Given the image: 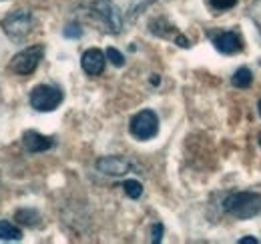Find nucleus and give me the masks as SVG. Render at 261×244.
<instances>
[{
  "mask_svg": "<svg viewBox=\"0 0 261 244\" xmlns=\"http://www.w3.org/2000/svg\"><path fill=\"white\" fill-rule=\"evenodd\" d=\"M44 56V46L42 44H34V46H29L20 52H16L10 60V68L12 72L20 74V76H29L33 74L34 70L38 68V64Z\"/></svg>",
  "mask_w": 261,
  "mask_h": 244,
  "instance_id": "39448f33",
  "label": "nucleus"
},
{
  "mask_svg": "<svg viewBox=\"0 0 261 244\" xmlns=\"http://www.w3.org/2000/svg\"><path fill=\"white\" fill-rule=\"evenodd\" d=\"M105 64H107V54H102V50H98V48H89V50L83 54V58H81V66H83V70H85L89 76H98V74H102Z\"/></svg>",
  "mask_w": 261,
  "mask_h": 244,
  "instance_id": "9d476101",
  "label": "nucleus"
},
{
  "mask_svg": "<svg viewBox=\"0 0 261 244\" xmlns=\"http://www.w3.org/2000/svg\"><path fill=\"white\" fill-rule=\"evenodd\" d=\"M151 240L153 242H161V238H163V224L161 222H157V224H153V230H151Z\"/></svg>",
  "mask_w": 261,
  "mask_h": 244,
  "instance_id": "6ab92c4d",
  "label": "nucleus"
},
{
  "mask_svg": "<svg viewBox=\"0 0 261 244\" xmlns=\"http://www.w3.org/2000/svg\"><path fill=\"white\" fill-rule=\"evenodd\" d=\"M130 166L133 164L123 156H102L97 160V170L107 176H125Z\"/></svg>",
  "mask_w": 261,
  "mask_h": 244,
  "instance_id": "0eeeda50",
  "label": "nucleus"
},
{
  "mask_svg": "<svg viewBox=\"0 0 261 244\" xmlns=\"http://www.w3.org/2000/svg\"><path fill=\"white\" fill-rule=\"evenodd\" d=\"M249 18L253 20V24L257 26V32L261 36V0H255L251 6H249Z\"/></svg>",
  "mask_w": 261,
  "mask_h": 244,
  "instance_id": "2eb2a0df",
  "label": "nucleus"
},
{
  "mask_svg": "<svg viewBox=\"0 0 261 244\" xmlns=\"http://www.w3.org/2000/svg\"><path fill=\"white\" fill-rule=\"evenodd\" d=\"M34 24H36V20H34L31 10H12V12H8V14L2 18V22H0L4 34H6L12 42H22V40H27V38L33 34Z\"/></svg>",
  "mask_w": 261,
  "mask_h": 244,
  "instance_id": "f03ea898",
  "label": "nucleus"
},
{
  "mask_svg": "<svg viewBox=\"0 0 261 244\" xmlns=\"http://www.w3.org/2000/svg\"><path fill=\"white\" fill-rule=\"evenodd\" d=\"M105 54H107V58L113 62L115 66H123V64H125V56H123L117 48H107V52H105Z\"/></svg>",
  "mask_w": 261,
  "mask_h": 244,
  "instance_id": "dca6fc26",
  "label": "nucleus"
},
{
  "mask_svg": "<svg viewBox=\"0 0 261 244\" xmlns=\"http://www.w3.org/2000/svg\"><path fill=\"white\" fill-rule=\"evenodd\" d=\"M129 130L137 140H151L159 132V118L151 108H145L130 118Z\"/></svg>",
  "mask_w": 261,
  "mask_h": 244,
  "instance_id": "423d86ee",
  "label": "nucleus"
},
{
  "mask_svg": "<svg viewBox=\"0 0 261 244\" xmlns=\"http://www.w3.org/2000/svg\"><path fill=\"white\" fill-rule=\"evenodd\" d=\"M223 210L237 220L253 218L261 212V194L257 192H231L223 200Z\"/></svg>",
  "mask_w": 261,
  "mask_h": 244,
  "instance_id": "f257e3e1",
  "label": "nucleus"
},
{
  "mask_svg": "<svg viewBox=\"0 0 261 244\" xmlns=\"http://www.w3.org/2000/svg\"><path fill=\"white\" fill-rule=\"evenodd\" d=\"M22 230L10 220H0V240H20Z\"/></svg>",
  "mask_w": 261,
  "mask_h": 244,
  "instance_id": "9b49d317",
  "label": "nucleus"
},
{
  "mask_svg": "<svg viewBox=\"0 0 261 244\" xmlns=\"http://www.w3.org/2000/svg\"><path fill=\"white\" fill-rule=\"evenodd\" d=\"M211 40H213V46H215L221 54H237V52H241V50H243L241 36L233 30L213 34V36H211Z\"/></svg>",
  "mask_w": 261,
  "mask_h": 244,
  "instance_id": "6e6552de",
  "label": "nucleus"
},
{
  "mask_svg": "<svg viewBox=\"0 0 261 244\" xmlns=\"http://www.w3.org/2000/svg\"><path fill=\"white\" fill-rule=\"evenodd\" d=\"M22 144H24V148L31 154L46 152V150H50L55 146V138L44 136V134H40L36 130H27L22 134Z\"/></svg>",
  "mask_w": 261,
  "mask_h": 244,
  "instance_id": "1a4fd4ad",
  "label": "nucleus"
},
{
  "mask_svg": "<svg viewBox=\"0 0 261 244\" xmlns=\"http://www.w3.org/2000/svg\"><path fill=\"white\" fill-rule=\"evenodd\" d=\"M209 2H211V6H213L215 10H219V12L229 10V8H233V6L237 4V0H209Z\"/></svg>",
  "mask_w": 261,
  "mask_h": 244,
  "instance_id": "a211bd4d",
  "label": "nucleus"
},
{
  "mask_svg": "<svg viewBox=\"0 0 261 244\" xmlns=\"http://www.w3.org/2000/svg\"><path fill=\"white\" fill-rule=\"evenodd\" d=\"M63 34H65L66 38H81V36H83V28H81V24L70 22V24H66V28Z\"/></svg>",
  "mask_w": 261,
  "mask_h": 244,
  "instance_id": "f3484780",
  "label": "nucleus"
},
{
  "mask_svg": "<svg viewBox=\"0 0 261 244\" xmlns=\"http://www.w3.org/2000/svg\"><path fill=\"white\" fill-rule=\"evenodd\" d=\"M251 82H253V74H251V70H249L247 66H241V68L233 74V78H231V84H233L235 88H249Z\"/></svg>",
  "mask_w": 261,
  "mask_h": 244,
  "instance_id": "f8f14e48",
  "label": "nucleus"
},
{
  "mask_svg": "<svg viewBox=\"0 0 261 244\" xmlns=\"http://www.w3.org/2000/svg\"><path fill=\"white\" fill-rule=\"evenodd\" d=\"M257 142H259V148H261V132L257 134Z\"/></svg>",
  "mask_w": 261,
  "mask_h": 244,
  "instance_id": "412c9836",
  "label": "nucleus"
},
{
  "mask_svg": "<svg viewBox=\"0 0 261 244\" xmlns=\"http://www.w3.org/2000/svg\"><path fill=\"white\" fill-rule=\"evenodd\" d=\"M257 242V238H253V236H247V238H241L239 244H255Z\"/></svg>",
  "mask_w": 261,
  "mask_h": 244,
  "instance_id": "aec40b11",
  "label": "nucleus"
},
{
  "mask_svg": "<svg viewBox=\"0 0 261 244\" xmlns=\"http://www.w3.org/2000/svg\"><path fill=\"white\" fill-rule=\"evenodd\" d=\"M89 10L93 14V18H97V22L107 32L119 34L123 28V14L117 8V4L113 0H91L89 2Z\"/></svg>",
  "mask_w": 261,
  "mask_h": 244,
  "instance_id": "7ed1b4c3",
  "label": "nucleus"
},
{
  "mask_svg": "<svg viewBox=\"0 0 261 244\" xmlns=\"http://www.w3.org/2000/svg\"><path fill=\"white\" fill-rule=\"evenodd\" d=\"M65 94L59 86H50V84H38L31 92V106L38 112H53L55 108L61 106Z\"/></svg>",
  "mask_w": 261,
  "mask_h": 244,
  "instance_id": "20e7f679",
  "label": "nucleus"
},
{
  "mask_svg": "<svg viewBox=\"0 0 261 244\" xmlns=\"http://www.w3.org/2000/svg\"><path fill=\"white\" fill-rule=\"evenodd\" d=\"M257 110H259V116H261V100H259V104H257Z\"/></svg>",
  "mask_w": 261,
  "mask_h": 244,
  "instance_id": "4be33fe9",
  "label": "nucleus"
},
{
  "mask_svg": "<svg viewBox=\"0 0 261 244\" xmlns=\"http://www.w3.org/2000/svg\"><path fill=\"white\" fill-rule=\"evenodd\" d=\"M123 190H125V194H127L129 198L137 200V198L143 194V184L139 182V180H135V178H129V180L123 182Z\"/></svg>",
  "mask_w": 261,
  "mask_h": 244,
  "instance_id": "4468645a",
  "label": "nucleus"
},
{
  "mask_svg": "<svg viewBox=\"0 0 261 244\" xmlns=\"http://www.w3.org/2000/svg\"><path fill=\"white\" fill-rule=\"evenodd\" d=\"M16 220L20 224H24V226L34 228L40 222V214H38V210H34V208H20V210H16Z\"/></svg>",
  "mask_w": 261,
  "mask_h": 244,
  "instance_id": "ddd939ff",
  "label": "nucleus"
}]
</instances>
